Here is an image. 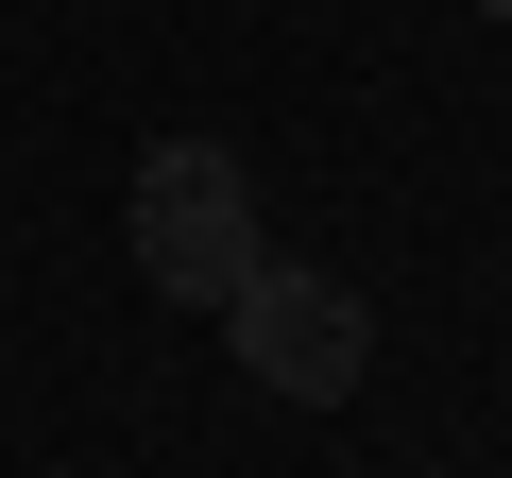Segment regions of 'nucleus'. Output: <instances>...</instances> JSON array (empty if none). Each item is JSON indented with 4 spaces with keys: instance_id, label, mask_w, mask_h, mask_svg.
I'll use <instances>...</instances> for the list:
<instances>
[{
    "instance_id": "3",
    "label": "nucleus",
    "mask_w": 512,
    "mask_h": 478,
    "mask_svg": "<svg viewBox=\"0 0 512 478\" xmlns=\"http://www.w3.org/2000/svg\"><path fill=\"white\" fill-rule=\"evenodd\" d=\"M478 18H512V0H478Z\"/></svg>"
},
{
    "instance_id": "1",
    "label": "nucleus",
    "mask_w": 512,
    "mask_h": 478,
    "mask_svg": "<svg viewBox=\"0 0 512 478\" xmlns=\"http://www.w3.org/2000/svg\"><path fill=\"white\" fill-rule=\"evenodd\" d=\"M274 239H256V171L222 154V137H154L137 154V274L171 291V308H222Z\"/></svg>"
},
{
    "instance_id": "2",
    "label": "nucleus",
    "mask_w": 512,
    "mask_h": 478,
    "mask_svg": "<svg viewBox=\"0 0 512 478\" xmlns=\"http://www.w3.org/2000/svg\"><path fill=\"white\" fill-rule=\"evenodd\" d=\"M222 342H239L256 393H291V410H342V393L376 376V308H359L342 274H291V257H256V274L222 291Z\"/></svg>"
}]
</instances>
